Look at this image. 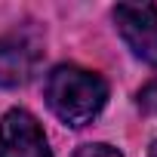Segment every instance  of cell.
Masks as SVG:
<instances>
[{
	"label": "cell",
	"mask_w": 157,
	"mask_h": 157,
	"mask_svg": "<svg viewBox=\"0 0 157 157\" xmlns=\"http://www.w3.org/2000/svg\"><path fill=\"white\" fill-rule=\"evenodd\" d=\"M0 157H52L37 117L25 108L6 111L0 123Z\"/></svg>",
	"instance_id": "3"
},
{
	"label": "cell",
	"mask_w": 157,
	"mask_h": 157,
	"mask_svg": "<svg viewBox=\"0 0 157 157\" xmlns=\"http://www.w3.org/2000/svg\"><path fill=\"white\" fill-rule=\"evenodd\" d=\"M74 157H123L117 148H111V145H83V148H77V154Z\"/></svg>",
	"instance_id": "6"
},
{
	"label": "cell",
	"mask_w": 157,
	"mask_h": 157,
	"mask_svg": "<svg viewBox=\"0 0 157 157\" xmlns=\"http://www.w3.org/2000/svg\"><path fill=\"white\" fill-rule=\"evenodd\" d=\"M139 108L142 111H148V114H157V80H151V83H145L142 90H139Z\"/></svg>",
	"instance_id": "5"
},
{
	"label": "cell",
	"mask_w": 157,
	"mask_h": 157,
	"mask_svg": "<svg viewBox=\"0 0 157 157\" xmlns=\"http://www.w3.org/2000/svg\"><path fill=\"white\" fill-rule=\"evenodd\" d=\"M43 93H46V105L52 108V114L68 126L93 123L108 102V83L96 71L77 68V65L52 68Z\"/></svg>",
	"instance_id": "1"
},
{
	"label": "cell",
	"mask_w": 157,
	"mask_h": 157,
	"mask_svg": "<svg viewBox=\"0 0 157 157\" xmlns=\"http://www.w3.org/2000/svg\"><path fill=\"white\" fill-rule=\"evenodd\" d=\"M31 65H34V56L25 43L0 37V86L6 90L22 86L31 77Z\"/></svg>",
	"instance_id": "4"
},
{
	"label": "cell",
	"mask_w": 157,
	"mask_h": 157,
	"mask_svg": "<svg viewBox=\"0 0 157 157\" xmlns=\"http://www.w3.org/2000/svg\"><path fill=\"white\" fill-rule=\"evenodd\" d=\"M148 157H157V142H151V151H148Z\"/></svg>",
	"instance_id": "7"
},
{
	"label": "cell",
	"mask_w": 157,
	"mask_h": 157,
	"mask_svg": "<svg viewBox=\"0 0 157 157\" xmlns=\"http://www.w3.org/2000/svg\"><path fill=\"white\" fill-rule=\"evenodd\" d=\"M114 22L126 46L148 65L157 68V6L151 3H120L114 6Z\"/></svg>",
	"instance_id": "2"
}]
</instances>
